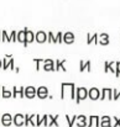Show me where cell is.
<instances>
[{"mask_svg":"<svg viewBox=\"0 0 120 127\" xmlns=\"http://www.w3.org/2000/svg\"><path fill=\"white\" fill-rule=\"evenodd\" d=\"M0 42H1V31H0Z\"/></svg>","mask_w":120,"mask_h":127,"instance_id":"ab89813d","label":"cell"},{"mask_svg":"<svg viewBox=\"0 0 120 127\" xmlns=\"http://www.w3.org/2000/svg\"><path fill=\"white\" fill-rule=\"evenodd\" d=\"M47 42H50V43H57L56 36L53 35V32H47Z\"/></svg>","mask_w":120,"mask_h":127,"instance_id":"7402d4cb","label":"cell"},{"mask_svg":"<svg viewBox=\"0 0 120 127\" xmlns=\"http://www.w3.org/2000/svg\"><path fill=\"white\" fill-rule=\"evenodd\" d=\"M62 37H63V33H62V32H57V35H56L57 43H63V41H62Z\"/></svg>","mask_w":120,"mask_h":127,"instance_id":"83f0119b","label":"cell"},{"mask_svg":"<svg viewBox=\"0 0 120 127\" xmlns=\"http://www.w3.org/2000/svg\"><path fill=\"white\" fill-rule=\"evenodd\" d=\"M36 95L40 97V99H46L48 96V89L46 86H40L36 89Z\"/></svg>","mask_w":120,"mask_h":127,"instance_id":"8fae6325","label":"cell"},{"mask_svg":"<svg viewBox=\"0 0 120 127\" xmlns=\"http://www.w3.org/2000/svg\"><path fill=\"white\" fill-rule=\"evenodd\" d=\"M15 72H16V73H19V72H20V68H19V67H17V68H15Z\"/></svg>","mask_w":120,"mask_h":127,"instance_id":"74e56055","label":"cell"},{"mask_svg":"<svg viewBox=\"0 0 120 127\" xmlns=\"http://www.w3.org/2000/svg\"><path fill=\"white\" fill-rule=\"evenodd\" d=\"M5 41L11 42V41H10V36L7 35L6 31H1V42H5Z\"/></svg>","mask_w":120,"mask_h":127,"instance_id":"cb8c5ba5","label":"cell"},{"mask_svg":"<svg viewBox=\"0 0 120 127\" xmlns=\"http://www.w3.org/2000/svg\"><path fill=\"white\" fill-rule=\"evenodd\" d=\"M24 96L27 99H34L36 96V88L34 86H26L24 90Z\"/></svg>","mask_w":120,"mask_h":127,"instance_id":"5b68a950","label":"cell"},{"mask_svg":"<svg viewBox=\"0 0 120 127\" xmlns=\"http://www.w3.org/2000/svg\"><path fill=\"white\" fill-rule=\"evenodd\" d=\"M115 77L119 78L120 77V62H117V72H115Z\"/></svg>","mask_w":120,"mask_h":127,"instance_id":"836d02e7","label":"cell"},{"mask_svg":"<svg viewBox=\"0 0 120 127\" xmlns=\"http://www.w3.org/2000/svg\"><path fill=\"white\" fill-rule=\"evenodd\" d=\"M113 120L115 121L114 122V125H112V127H120V117H113Z\"/></svg>","mask_w":120,"mask_h":127,"instance_id":"f1b7e54d","label":"cell"},{"mask_svg":"<svg viewBox=\"0 0 120 127\" xmlns=\"http://www.w3.org/2000/svg\"><path fill=\"white\" fill-rule=\"evenodd\" d=\"M100 127H112V117L110 116H102L100 117Z\"/></svg>","mask_w":120,"mask_h":127,"instance_id":"5bb4252c","label":"cell"},{"mask_svg":"<svg viewBox=\"0 0 120 127\" xmlns=\"http://www.w3.org/2000/svg\"><path fill=\"white\" fill-rule=\"evenodd\" d=\"M9 67H10V69H12V70H15V64H14V58H11V59H10V64H9Z\"/></svg>","mask_w":120,"mask_h":127,"instance_id":"8d00e7d4","label":"cell"},{"mask_svg":"<svg viewBox=\"0 0 120 127\" xmlns=\"http://www.w3.org/2000/svg\"><path fill=\"white\" fill-rule=\"evenodd\" d=\"M35 41L39 43H43L47 41V33L45 31H39L35 33Z\"/></svg>","mask_w":120,"mask_h":127,"instance_id":"9c48e42d","label":"cell"},{"mask_svg":"<svg viewBox=\"0 0 120 127\" xmlns=\"http://www.w3.org/2000/svg\"><path fill=\"white\" fill-rule=\"evenodd\" d=\"M85 65H87V72H92V63H90V61H87Z\"/></svg>","mask_w":120,"mask_h":127,"instance_id":"d590c367","label":"cell"},{"mask_svg":"<svg viewBox=\"0 0 120 127\" xmlns=\"http://www.w3.org/2000/svg\"><path fill=\"white\" fill-rule=\"evenodd\" d=\"M0 124H2L4 126H10L12 124V116L10 114H4L0 117Z\"/></svg>","mask_w":120,"mask_h":127,"instance_id":"ba28073f","label":"cell"},{"mask_svg":"<svg viewBox=\"0 0 120 127\" xmlns=\"http://www.w3.org/2000/svg\"><path fill=\"white\" fill-rule=\"evenodd\" d=\"M88 97L90 100H98L100 97V90L98 88H90L88 90Z\"/></svg>","mask_w":120,"mask_h":127,"instance_id":"277c9868","label":"cell"},{"mask_svg":"<svg viewBox=\"0 0 120 127\" xmlns=\"http://www.w3.org/2000/svg\"><path fill=\"white\" fill-rule=\"evenodd\" d=\"M34 62L36 63V70H39V69H40V63L41 62H43V61H42V59H37V58H35V59H34Z\"/></svg>","mask_w":120,"mask_h":127,"instance_id":"e575fe53","label":"cell"},{"mask_svg":"<svg viewBox=\"0 0 120 127\" xmlns=\"http://www.w3.org/2000/svg\"><path fill=\"white\" fill-rule=\"evenodd\" d=\"M30 125L36 126V115H31L30 116Z\"/></svg>","mask_w":120,"mask_h":127,"instance_id":"d6a6232c","label":"cell"},{"mask_svg":"<svg viewBox=\"0 0 120 127\" xmlns=\"http://www.w3.org/2000/svg\"><path fill=\"white\" fill-rule=\"evenodd\" d=\"M0 90H1V88H0ZM0 94H1V91H0Z\"/></svg>","mask_w":120,"mask_h":127,"instance_id":"60d3db41","label":"cell"},{"mask_svg":"<svg viewBox=\"0 0 120 127\" xmlns=\"http://www.w3.org/2000/svg\"><path fill=\"white\" fill-rule=\"evenodd\" d=\"M12 124L17 127L24 126V115H22V114H16V115L12 117Z\"/></svg>","mask_w":120,"mask_h":127,"instance_id":"7c38bea8","label":"cell"},{"mask_svg":"<svg viewBox=\"0 0 120 127\" xmlns=\"http://www.w3.org/2000/svg\"><path fill=\"white\" fill-rule=\"evenodd\" d=\"M26 35H25V47H27V44L35 41V33L32 31H30L29 29H24Z\"/></svg>","mask_w":120,"mask_h":127,"instance_id":"52a82bcc","label":"cell"},{"mask_svg":"<svg viewBox=\"0 0 120 127\" xmlns=\"http://www.w3.org/2000/svg\"><path fill=\"white\" fill-rule=\"evenodd\" d=\"M77 126L78 127H85L87 126V117L84 115H79L77 116Z\"/></svg>","mask_w":120,"mask_h":127,"instance_id":"2e32d148","label":"cell"},{"mask_svg":"<svg viewBox=\"0 0 120 127\" xmlns=\"http://www.w3.org/2000/svg\"><path fill=\"white\" fill-rule=\"evenodd\" d=\"M99 122H100V117L99 116H90L88 119V127H99Z\"/></svg>","mask_w":120,"mask_h":127,"instance_id":"30bf717a","label":"cell"},{"mask_svg":"<svg viewBox=\"0 0 120 127\" xmlns=\"http://www.w3.org/2000/svg\"><path fill=\"white\" fill-rule=\"evenodd\" d=\"M62 41L67 44H72L74 42V35L72 32H64L63 33V37H62Z\"/></svg>","mask_w":120,"mask_h":127,"instance_id":"4fadbf2b","label":"cell"},{"mask_svg":"<svg viewBox=\"0 0 120 127\" xmlns=\"http://www.w3.org/2000/svg\"><path fill=\"white\" fill-rule=\"evenodd\" d=\"M85 68H87V65H85V61H80L79 62V70L80 72H84Z\"/></svg>","mask_w":120,"mask_h":127,"instance_id":"4dcf8cb0","label":"cell"},{"mask_svg":"<svg viewBox=\"0 0 120 127\" xmlns=\"http://www.w3.org/2000/svg\"><path fill=\"white\" fill-rule=\"evenodd\" d=\"M2 67V62H1V59H0V68Z\"/></svg>","mask_w":120,"mask_h":127,"instance_id":"f35d334b","label":"cell"},{"mask_svg":"<svg viewBox=\"0 0 120 127\" xmlns=\"http://www.w3.org/2000/svg\"><path fill=\"white\" fill-rule=\"evenodd\" d=\"M67 61L66 59H63V61H55V72H58L60 69H62L63 72H67V69H66V67H64V63H66Z\"/></svg>","mask_w":120,"mask_h":127,"instance_id":"9a60e30c","label":"cell"},{"mask_svg":"<svg viewBox=\"0 0 120 127\" xmlns=\"http://www.w3.org/2000/svg\"><path fill=\"white\" fill-rule=\"evenodd\" d=\"M98 43L102 44V46H108L109 44V38H99Z\"/></svg>","mask_w":120,"mask_h":127,"instance_id":"4316f807","label":"cell"},{"mask_svg":"<svg viewBox=\"0 0 120 127\" xmlns=\"http://www.w3.org/2000/svg\"><path fill=\"white\" fill-rule=\"evenodd\" d=\"M10 41L11 42H16V31H11L10 32Z\"/></svg>","mask_w":120,"mask_h":127,"instance_id":"f546056e","label":"cell"},{"mask_svg":"<svg viewBox=\"0 0 120 127\" xmlns=\"http://www.w3.org/2000/svg\"><path fill=\"white\" fill-rule=\"evenodd\" d=\"M25 35H26L25 30H22V31H19V32H16V41L21 42L22 44H24V46H25Z\"/></svg>","mask_w":120,"mask_h":127,"instance_id":"d6986e66","label":"cell"},{"mask_svg":"<svg viewBox=\"0 0 120 127\" xmlns=\"http://www.w3.org/2000/svg\"><path fill=\"white\" fill-rule=\"evenodd\" d=\"M77 94H76V102L77 104H79L82 100H85L87 97H88V90L85 89V88H83V86H79V88H77Z\"/></svg>","mask_w":120,"mask_h":127,"instance_id":"6da1fadb","label":"cell"},{"mask_svg":"<svg viewBox=\"0 0 120 127\" xmlns=\"http://www.w3.org/2000/svg\"><path fill=\"white\" fill-rule=\"evenodd\" d=\"M100 100H113V89L110 88H104L103 90H100Z\"/></svg>","mask_w":120,"mask_h":127,"instance_id":"7a4b0ae2","label":"cell"},{"mask_svg":"<svg viewBox=\"0 0 120 127\" xmlns=\"http://www.w3.org/2000/svg\"><path fill=\"white\" fill-rule=\"evenodd\" d=\"M43 69L46 72H55V61L52 59H45L43 61Z\"/></svg>","mask_w":120,"mask_h":127,"instance_id":"8992f818","label":"cell"},{"mask_svg":"<svg viewBox=\"0 0 120 127\" xmlns=\"http://www.w3.org/2000/svg\"><path fill=\"white\" fill-rule=\"evenodd\" d=\"M24 125L29 126L30 125V116L29 115H24Z\"/></svg>","mask_w":120,"mask_h":127,"instance_id":"1f68e13d","label":"cell"},{"mask_svg":"<svg viewBox=\"0 0 120 127\" xmlns=\"http://www.w3.org/2000/svg\"><path fill=\"white\" fill-rule=\"evenodd\" d=\"M47 119H48V125L47 126H58V115L57 116H52V115H47Z\"/></svg>","mask_w":120,"mask_h":127,"instance_id":"ac0fdd59","label":"cell"},{"mask_svg":"<svg viewBox=\"0 0 120 127\" xmlns=\"http://www.w3.org/2000/svg\"><path fill=\"white\" fill-rule=\"evenodd\" d=\"M104 72H112L113 74H115L117 72V62L110 61V62H105L104 63Z\"/></svg>","mask_w":120,"mask_h":127,"instance_id":"3957f363","label":"cell"},{"mask_svg":"<svg viewBox=\"0 0 120 127\" xmlns=\"http://www.w3.org/2000/svg\"><path fill=\"white\" fill-rule=\"evenodd\" d=\"M97 41H98V33L95 32V33H88L87 35V43L88 44H90L92 42H94L95 44H97Z\"/></svg>","mask_w":120,"mask_h":127,"instance_id":"e0dca14e","label":"cell"},{"mask_svg":"<svg viewBox=\"0 0 120 127\" xmlns=\"http://www.w3.org/2000/svg\"><path fill=\"white\" fill-rule=\"evenodd\" d=\"M11 58H12V56H10V54H6V56H5V58L1 61V62H2V67H1V68H2V69L6 70V69L9 68V64H10V59H11Z\"/></svg>","mask_w":120,"mask_h":127,"instance_id":"ffe728a7","label":"cell"},{"mask_svg":"<svg viewBox=\"0 0 120 127\" xmlns=\"http://www.w3.org/2000/svg\"><path fill=\"white\" fill-rule=\"evenodd\" d=\"M66 120H67V124H68V127H73V124H74V121L77 120V116L69 117L68 115H66Z\"/></svg>","mask_w":120,"mask_h":127,"instance_id":"603a6c76","label":"cell"},{"mask_svg":"<svg viewBox=\"0 0 120 127\" xmlns=\"http://www.w3.org/2000/svg\"><path fill=\"white\" fill-rule=\"evenodd\" d=\"M1 96L5 97V99H7V97H12V94H11V91L7 90L5 86H1Z\"/></svg>","mask_w":120,"mask_h":127,"instance_id":"44dd1931","label":"cell"},{"mask_svg":"<svg viewBox=\"0 0 120 127\" xmlns=\"http://www.w3.org/2000/svg\"><path fill=\"white\" fill-rule=\"evenodd\" d=\"M24 90H25V88H24V86H20V88L17 89L16 97H17V96H19V97H24Z\"/></svg>","mask_w":120,"mask_h":127,"instance_id":"484cf974","label":"cell"},{"mask_svg":"<svg viewBox=\"0 0 120 127\" xmlns=\"http://www.w3.org/2000/svg\"><path fill=\"white\" fill-rule=\"evenodd\" d=\"M120 99V90L113 89V100H118Z\"/></svg>","mask_w":120,"mask_h":127,"instance_id":"d4e9b609","label":"cell"}]
</instances>
